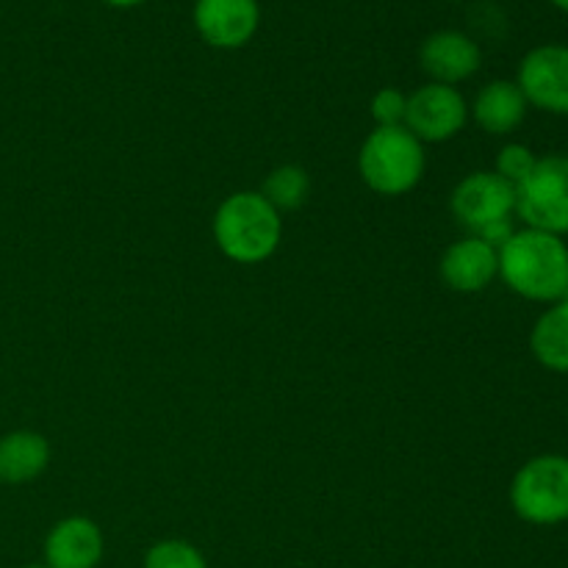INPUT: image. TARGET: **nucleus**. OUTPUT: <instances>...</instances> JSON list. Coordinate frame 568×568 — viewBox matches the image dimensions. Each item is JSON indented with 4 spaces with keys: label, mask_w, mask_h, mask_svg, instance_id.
<instances>
[{
    "label": "nucleus",
    "mask_w": 568,
    "mask_h": 568,
    "mask_svg": "<svg viewBox=\"0 0 568 568\" xmlns=\"http://www.w3.org/2000/svg\"><path fill=\"white\" fill-rule=\"evenodd\" d=\"M516 211V186L497 172H475L453 192L455 220L471 233L491 227L494 222L510 220Z\"/></svg>",
    "instance_id": "423d86ee"
},
{
    "label": "nucleus",
    "mask_w": 568,
    "mask_h": 568,
    "mask_svg": "<svg viewBox=\"0 0 568 568\" xmlns=\"http://www.w3.org/2000/svg\"><path fill=\"white\" fill-rule=\"evenodd\" d=\"M499 275L521 297L558 303L568 294V247L560 236L527 227L499 247Z\"/></svg>",
    "instance_id": "f257e3e1"
},
{
    "label": "nucleus",
    "mask_w": 568,
    "mask_h": 568,
    "mask_svg": "<svg viewBox=\"0 0 568 568\" xmlns=\"http://www.w3.org/2000/svg\"><path fill=\"white\" fill-rule=\"evenodd\" d=\"M103 3L114 6V9H133V6H142L144 0H103Z\"/></svg>",
    "instance_id": "aec40b11"
},
{
    "label": "nucleus",
    "mask_w": 568,
    "mask_h": 568,
    "mask_svg": "<svg viewBox=\"0 0 568 568\" xmlns=\"http://www.w3.org/2000/svg\"><path fill=\"white\" fill-rule=\"evenodd\" d=\"M519 89L527 103L568 114V48L566 44H541L521 59Z\"/></svg>",
    "instance_id": "6e6552de"
},
{
    "label": "nucleus",
    "mask_w": 568,
    "mask_h": 568,
    "mask_svg": "<svg viewBox=\"0 0 568 568\" xmlns=\"http://www.w3.org/2000/svg\"><path fill=\"white\" fill-rule=\"evenodd\" d=\"M516 214L532 231L568 233V155L536 161L530 175L516 186Z\"/></svg>",
    "instance_id": "39448f33"
},
{
    "label": "nucleus",
    "mask_w": 568,
    "mask_h": 568,
    "mask_svg": "<svg viewBox=\"0 0 568 568\" xmlns=\"http://www.w3.org/2000/svg\"><path fill=\"white\" fill-rule=\"evenodd\" d=\"M192 20L211 48L236 50L258 31L261 6L258 0H194Z\"/></svg>",
    "instance_id": "1a4fd4ad"
},
{
    "label": "nucleus",
    "mask_w": 568,
    "mask_h": 568,
    "mask_svg": "<svg viewBox=\"0 0 568 568\" xmlns=\"http://www.w3.org/2000/svg\"><path fill=\"white\" fill-rule=\"evenodd\" d=\"M510 505L530 525L552 527L568 521V458L538 455L527 460L510 483Z\"/></svg>",
    "instance_id": "20e7f679"
},
{
    "label": "nucleus",
    "mask_w": 568,
    "mask_h": 568,
    "mask_svg": "<svg viewBox=\"0 0 568 568\" xmlns=\"http://www.w3.org/2000/svg\"><path fill=\"white\" fill-rule=\"evenodd\" d=\"M103 555V532L87 516L61 519L44 538V566L48 568H98Z\"/></svg>",
    "instance_id": "9b49d317"
},
{
    "label": "nucleus",
    "mask_w": 568,
    "mask_h": 568,
    "mask_svg": "<svg viewBox=\"0 0 568 568\" xmlns=\"http://www.w3.org/2000/svg\"><path fill=\"white\" fill-rule=\"evenodd\" d=\"M358 166L366 186L377 194L397 197L410 192L425 175V150L405 125L377 128L361 148Z\"/></svg>",
    "instance_id": "7ed1b4c3"
},
{
    "label": "nucleus",
    "mask_w": 568,
    "mask_h": 568,
    "mask_svg": "<svg viewBox=\"0 0 568 568\" xmlns=\"http://www.w3.org/2000/svg\"><path fill=\"white\" fill-rule=\"evenodd\" d=\"M566 297H568V294H566Z\"/></svg>",
    "instance_id": "5701e85b"
},
{
    "label": "nucleus",
    "mask_w": 568,
    "mask_h": 568,
    "mask_svg": "<svg viewBox=\"0 0 568 568\" xmlns=\"http://www.w3.org/2000/svg\"><path fill=\"white\" fill-rule=\"evenodd\" d=\"M50 444L42 433L14 430L0 438V483L22 486L48 469Z\"/></svg>",
    "instance_id": "ddd939ff"
},
{
    "label": "nucleus",
    "mask_w": 568,
    "mask_h": 568,
    "mask_svg": "<svg viewBox=\"0 0 568 568\" xmlns=\"http://www.w3.org/2000/svg\"><path fill=\"white\" fill-rule=\"evenodd\" d=\"M142 568H209V560L194 544L181 541V538H166V541L153 544L148 549Z\"/></svg>",
    "instance_id": "f3484780"
},
{
    "label": "nucleus",
    "mask_w": 568,
    "mask_h": 568,
    "mask_svg": "<svg viewBox=\"0 0 568 568\" xmlns=\"http://www.w3.org/2000/svg\"><path fill=\"white\" fill-rule=\"evenodd\" d=\"M480 44L464 31H436L422 42L419 64L433 83H444V87H455V83L466 81L480 70Z\"/></svg>",
    "instance_id": "9d476101"
},
{
    "label": "nucleus",
    "mask_w": 568,
    "mask_h": 568,
    "mask_svg": "<svg viewBox=\"0 0 568 568\" xmlns=\"http://www.w3.org/2000/svg\"><path fill=\"white\" fill-rule=\"evenodd\" d=\"M536 161L538 159L525 148V144H508L497 159V175L505 178L508 183H514V186H519V183L532 172Z\"/></svg>",
    "instance_id": "6ab92c4d"
},
{
    "label": "nucleus",
    "mask_w": 568,
    "mask_h": 568,
    "mask_svg": "<svg viewBox=\"0 0 568 568\" xmlns=\"http://www.w3.org/2000/svg\"><path fill=\"white\" fill-rule=\"evenodd\" d=\"M405 109H408V98L399 89L386 87L372 98V116H375L377 128L405 125Z\"/></svg>",
    "instance_id": "a211bd4d"
},
{
    "label": "nucleus",
    "mask_w": 568,
    "mask_h": 568,
    "mask_svg": "<svg viewBox=\"0 0 568 568\" xmlns=\"http://www.w3.org/2000/svg\"><path fill=\"white\" fill-rule=\"evenodd\" d=\"M26 568H48V566H26Z\"/></svg>",
    "instance_id": "4be33fe9"
},
{
    "label": "nucleus",
    "mask_w": 568,
    "mask_h": 568,
    "mask_svg": "<svg viewBox=\"0 0 568 568\" xmlns=\"http://www.w3.org/2000/svg\"><path fill=\"white\" fill-rule=\"evenodd\" d=\"M499 275V250L483 239L469 236L455 242L442 258V277L453 292H483Z\"/></svg>",
    "instance_id": "f8f14e48"
},
{
    "label": "nucleus",
    "mask_w": 568,
    "mask_h": 568,
    "mask_svg": "<svg viewBox=\"0 0 568 568\" xmlns=\"http://www.w3.org/2000/svg\"><path fill=\"white\" fill-rule=\"evenodd\" d=\"M466 100L455 87L427 83L408 98L405 128L419 142H447L466 125Z\"/></svg>",
    "instance_id": "0eeeda50"
},
{
    "label": "nucleus",
    "mask_w": 568,
    "mask_h": 568,
    "mask_svg": "<svg viewBox=\"0 0 568 568\" xmlns=\"http://www.w3.org/2000/svg\"><path fill=\"white\" fill-rule=\"evenodd\" d=\"M527 114V98L521 94L519 83L491 81L475 100V120L483 131L494 136L516 131Z\"/></svg>",
    "instance_id": "4468645a"
},
{
    "label": "nucleus",
    "mask_w": 568,
    "mask_h": 568,
    "mask_svg": "<svg viewBox=\"0 0 568 568\" xmlns=\"http://www.w3.org/2000/svg\"><path fill=\"white\" fill-rule=\"evenodd\" d=\"M549 3H552V6H555V9L566 11V14H568V0H549Z\"/></svg>",
    "instance_id": "412c9836"
},
{
    "label": "nucleus",
    "mask_w": 568,
    "mask_h": 568,
    "mask_svg": "<svg viewBox=\"0 0 568 568\" xmlns=\"http://www.w3.org/2000/svg\"><path fill=\"white\" fill-rule=\"evenodd\" d=\"M264 194L277 211H294L308 200V175L300 166H277L264 183Z\"/></svg>",
    "instance_id": "dca6fc26"
},
{
    "label": "nucleus",
    "mask_w": 568,
    "mask_h": 568,
    "mask_svg": "<svg viewBox=\"0 0 568 568\" xmlns=\"http://www.w3.org/2000/svg\"><path fill=\"white\" fill-rule=\"evenodd\" d=\"M532 355L547 369L568 372V297L558 300L541 320L536 322L530 336Z\"/></svg>",
    "instance_id": "2eb2a0df"
},
{
    "label": "nucleus",
    "mask_w": 568,
    "mask_h": 568,
    "mask_svg": "<svg viewBox=\"0 0 568 568\" xmlns=\"http://www.w3.org/2000/svg\"><path fill=\"white\" fill-rule=\"evenodd\" d=\"M281 211L261 192L231 194L214 216V236L236 264H261L281 244Z\"/></svg>",
    "instance_id": "f03ea898"
}]
</instances>
